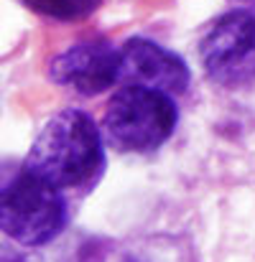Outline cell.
<instances>
[{"mask_svg":"<svg viewBox=\"0 0 255 262\" xmlns=\"http://www.w3.org/2000/svg\"><path fill=\"white\" fill-rule=\"evenodd\" d=\"M21 168L62 193L89 188L105 171L102 130L85 110H59L44 122Z\"/></svg>","mask_w":255,"mask_h":262,"instance_id":"1","label":"cell"},{"mask_svg":"<svg viewBox=\"0 0 255 262\" xmlns=\"http://www.w3.org/2000/svg\"><path fill=\"white\" fill-rule=\"evenodd\" d=\"M199 61L220 87L255 84V13L238 8L217 15L199 38Z\"/></svg>","mask_w":255,"mask_h":262,"instance_id":"4","label":"cell"},{"mask_svg":"<svg viewBox=\"0 0 255 262\" xmlns=\"http://www.w3.org/2000/svg\"><path fill=\"white\" fill-rule=\"evenodd\" d=\"M69 222V206L59 188L28 171H18L0 188V232L21 247L54 242Z\"/></svg>","mask_w":255,"mask_h":262,"instance_id":"3","label":"cell"},{"mask_svg":"<svg viewBox=\"0 0 255 262\" xmlns=\"http://www.w3.org/2000/svg\"><path fill=\"white\" fill-rule=\"evenodd\" d=\"M49 77L82 97H97L120 82V49L105 36L77 41L51 59Z\"/></svg>","mask_w":255,"mask_h":262,"instance_id":"5","label":"cell"},{"mask_svg":"<svg viewBox=\"0 0 255 262\" xmlns=\"http://www.w3.org/2000/svg\"><path fill=\"white\" fill-rule=\"evenodd\" d=\"M120 82L176 97L189 89L191 72L176 51L151 38L133 36L120 46Z\"/></svg>","mask_w":255,"mask_h":262,"instance_id":"6","label":"cell"},{"mask_svg":"<svg viewBox=\"0 0 255 262\" xmlns=\"http://www.w3.org/2000/svg\"><path fill=\"white\" fill-rule=\"evenodd\" d=\"M21 3L31 13H36L41 18L62 20V23L82 20L102 5V0H21Z\"/></svg>","mask_w":255,"mask_h":262,"instance_id":"7","label":"cell"},{"mask_svg":"<svg viewBox=\"0 0 255 262\" xmlns=\"http://www.w3.org/2000/svg\"><path fill=\"white\" fill-rule=\"evenodd\" d=\"M176 99L159 89L123 84L102 115V140L117 153H153L176 130Z\"/></svg>","mask_w":255,"mask_h":262,"instance_id":"2","label":"cell"}]
</instances>
